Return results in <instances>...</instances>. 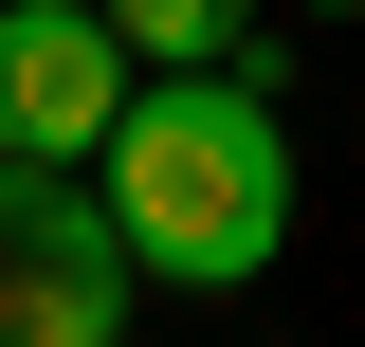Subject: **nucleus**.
Listing matches in <instances>:
<instances>
[{
	"instance_id": "obj_1",
	"label": "nucleus",
	"mask_w": 365,
	"mask_h": 347,
	"mask_svg": "<svg viewBox=\"0 0 365 347\" xmlns=\"http://www.w3.org/2000/svg\"><path fill=\"white\" fill-rule=\"evenodd\" d=\"M110 219H128L146 293H256L292 256V129H274V74H146L91 146Z\"/></svg>"
},
{
	"instance_id": "obj_3",
	"label": "nucleus",
	"mask_w": 365,
	"mask_h": 347,
	"mask_svg": "<svg viewBox=\"0 0 365 347\" xmlns=\"http://www.w3.org/2000/svg\"><path fill=\"white\" fill-rule=\"evenodd\" d=\"M128 91H146V55L110 0H0V165H91Z\"/></svg>"
},
{
	"instance_id": "obj_5",
	"label": "nucleus",
	"mask_w": 365,
	"mask_h": 347,
	"mask_svg": "<svg viewBox=\"0 0 365 347\" xmlns=\"http://www.w3.org/2000/svg\"><path fill=\"white\" fill-rule=\"evenodd\" d=\"M329 19H347V0H329Z\"/></svg>"
},
{
	"instance_id": "obj_4",
	"label": "nucleus",
	"mask_w": 365,
	"mask_h": 347,
	"mask_svg": "<svg viewBox=\"0 0 365 347\" xmlns=\"http://www.w3.org/2000/svg\"><path fill=\"white\" fill-rule=\"evenodd\" d=\"M110 19H128V55H146V74H274L256 0H110Z\"/></svg>"
},
{
	"instance_id": "obj_2",
	"label": "nucleus",
	"mask_w": 365,
	"mask_h": 347,
	"mask_svg": "<svg viewBox=\"0 0 365 347\" xmlns=\"http://www.w3.org/2000/svg\"><path fill=\"white\" fill-rule=\"evenodd\" d=\"M128 219L91 165H0V347H128Z\"/></svg>"
}]
</instances>
